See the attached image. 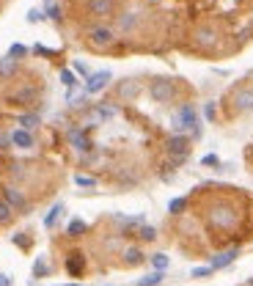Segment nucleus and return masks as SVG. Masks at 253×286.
<instances>
[{"mask_svg": "<svg viewBox=\"0 0 253 286\" xmlns=\"http://www.w3.org/2000/svg\"><path fill=\"white\" fill-rule=\"evenodd\" d=\"M149 94H152L154 102L168 105V102L176 96V83H174L171 77H154L152 83H149Z\"/></svg>", "mask_w": 253, "mask_h": 286, "instance_id": "f257e3e1", "label": "nucleus"}, {"mask_svg": "<svg viewBox=\"0 0 253 286\" xmlns=\"http://www.w3.org/2000/svg\"><path fill=\"white\" fill-rule=\"evenodd\" d=\"M174 127H176L179 132H193V135H201V127H198V113H195L193 105H182L176 110V116H174Z\"/></svg>", "mask_w": 253, "mask_h": 286, "instance_id": "f03ea898", "label": "nucleus"}, {"mask_svg": "<svg viewBox=\"0 0 253 286\" xmlns=\"http://www.w3.org/2000/svg\"><path fill=\"white\" fill-rule=\"evenodd\" d=\"M165 152L171 154V160H174V165H182V162L187 160V154H190V138L187 135H171L168 141H165Z\"/></svg>", "mask_w": 253, "mask_h": 286, "instance_id": "7ed1b4c3", "label": "nucleus"}, {"mask_svg": "<svg viewBox=\"0 0 253 286\" xmlns=\"http://www.w3.org/2000/svg\"><path fill=\"white\" fill-rule=\"evenodd\" d=\"M113 42H116V31L113 28H108V25L88 28V44L94 50H108V47H113Z\"/></svg>", "mask_w": 253, "mask_h": 286, "instance_id": "20e7f679", "label": "nucleus"}, {"mask_svg": "<svg viewBox=\"0 0 253 286\" xmlns=\"http://www.w3.org/2000/svg\"><path fill=\"white\" fill-rule=\"evenodd\" d=\"M3 201H9V207L14 212H28V209H31V204H28L25 193H22V190H17V187H11V185L3 187Z\"/></svg>", "mask_w": 253, "mask_h": 286, "instance_id": "39448f33", "label": "nucleus"}, {"mask_svg": "<svg viewBox=\"0 0 253 286\" xmlns=\"http://www.w3.org/2000/svg\"><path fill=\"white\" fill-rule=\"evenodd\" d=\"M110 80H113V75H110L108 69H102V72H94V75H88V80H85V91L88 94H99L102 88H108Z\"/></svg>", "mask_w": 253, "mask_h": 286, "instance_id": "423d86ee", "label": "nucleus"}, {"mask_svg": "<svg viewBox=\"0 0 253 286\" xmlns=\"http://www.w3.org/2000/svg\"><path fill=\"white\" fill-rule=\"evenodd\" d=\"M234 110L237 113H251L253 110V88L251 85H245V88H239V91L234 94Z\"/></svg>", "mask_w": 253, "mask_h": 286, "instance_id": "0eeeda50", "label": "nucleus"}, {"mask_svg": "<svg viewBox=\"0 0 253 286\" xmlns=\"http://www.w3.org/2000/svg\"><path fill=\"white\" fill-rule=\"evenodd\" d=\"M85 9L91 17H110L116 9V0H85Z\"/></svg>", "mask_w": 253, "mask_h": 286, "instance_id": "6e6552de", "label": "nucleus"}, {"mask_svg": "<svg viewBox=\"0 0 253 286\" xmlns=\"http://www.w3.org/2000/svg\"><path fill=\"white\" fill-rule=\"evenodd\" d=\"M9 141H11V146H17V149H33L36 146L33 132H31V129H22V127L9 135Z\"/></svg>", "mask_w": 253, "mask_h": 286, "instance_id": "1a4fd4ad", "label": "nucleus"}, {"mask_svg": "<svg viewBox=\"0 0 253 286\" xmlns=\"http://www.w3.org/2000/svg\"><path fill=\"white\" fill-rule=\"evenodd\" d=\"M141 91V85H138V80H132V77H126V80H121L118 83V99H132L135 94Z\"/></svg>", "mask_w": 253, "mask_h": 286, "instance_id": "9d476101", "label": "nucleus"}, {"mask_svg": "<svg viewBox=\"0 0 253 286\" xmlns=\"http://www.w3.org/2000/svg\"><path fill=\"white\" fill-rule=\"evenodd\" d=\"M69 143L75 146L77 152H88V149H91V141L85 138V132L83 129H75V127L69 129Z\"/></svg>", "mask_w": 253, "mask_h": 286, "instance_id": "9b49d317", "label": "nucleus"}, {"mask_svg": "<svg viewBox=\"0 0 253 286\" xmlns=\"http://www.w3.org/2000/svg\"><path fill=\"white\" fill-rule=\"evenodd\" d=\"M237 256H239V251H237V248H231V251H223V253H218V256L212 259V267H215V270L228 267V264H231V261H234Z\"/></svg>", "mask_w": 253, "mask_h": 286, "instance_id": "f8f14e48", "label": "nucleus"}, {"mask_svg": "<svg viewBox=\"0 0 253 286\" xmlns=\"http://www.w3.org/2000/svg\"><path fill=\"white\" fill-rule=\"evenodd\" d=\"M83 267H85V259L80 256V253H72V259L66 261V270L72 272V275H83Z\"/></svg>", "mask_w": 253, "mask_h": 286, "instance_id": "ddd939ff", "label": "nucleus"}, {"mask_svg": "<svg viewBox=\"0 0 253 286\" xmlns=\"http://www.w3.org/2000/svg\"><path fill=\"white\" fill-rule=\"evenodd\" d=\"M195 42H198V47H212V44H215V31H212V28H201V31L195 33Z\"/></svg>", "mask_w": 253, "mask_h": 286, "instance_id": "4468645a", "label": "nucleus"}, {"mask_svg": "<svg viewBox=\"0 0 253 286\" xmlns=\"http://www.w3.org/2000/svg\"><path fill=\"white\" fill-rule=\"evenodd\" d=\"M39 121H42L39 113H22V116H19V127H22V129H36Z\"/></svg>", "mask_w": 253, "mask_h": 286, "instance_id": "2eb2a0df", "label": "nucleus"}, {"mask_svg": "<svg viewBox=\"0 0 253 286\" xmlns=\"http://www.w3.org/2000/svg\"><path fill=\"white\" fill-rule=\"evenodd\" d=\"M33 99H36V88H31V85H28L25 91H19L17 96H14V105H31Z\"/></svg>", "mask_w": 253, "mask_h": 286, "instance_id": "dca6fc26", "label": "nucleus"}, {"mask_svg": "<svg viewBox=\"0 0 253 286\" xmlns=\"http://www.w3.org/2000/svg\"><path fill=\"white\" fill-rule=\"evenodd\" d=\"M160 284H162V270H154V272H149L146 278L138 281V286H160Z\"/></svg>", "mask_w": 253, "mask_h": 286, "instance_id": "f3484780", "label": "nucleus"}, {"mask_svg": "<svg viewBox=\"0 0 253 286\" xmlns=\"http://www.w3.org/2000/svg\"><path fill=\"white\" fill-rule=\"evenodd\" d=\"M124 261H126V264H132V267H135V264H141V261H143L141 248H126V251H124Z\"/></svg>", "mask_w": 253, "mask_h": 286, "instance_id": "a211bd4d", "label": "nucleus"}, {"mask_svg": "<svg viewBox=\"0 0 253 286\" xmlns=\"http://www.w3.org/2000/svg\"><path fill=\"white\" fill-rule=\"evenodd\" d=\"M85 231H88V226H85L83 220H72V223L66 226V234L69 237H83Z\"/></svg>", "mask_w": 253, "mask_h": 286, "instance_id": "6ab92c4d", "label": "nucleus"}, {"mask_svg": "<svg viewBox=\"0 0 253 286\" xmlns=\"http://www.w3.org/2000/svg\"><path fill=\"white\" fill-rule=\"evenodd\" d=\"M61 83L72 91V88H77V83H80V80H77V75L72 72V69H63V72H61Z\"/></svg>", "mask_w": 253, "mask_h": 286, "instance_id": "aec40b11", "label": "nucleus"}, {"mask_svg": "<svg viewBox=\"0 0 253 286\" xmlns=\"http://www.w3.org/2000/svg\"><path fill=\"white\" fill-rule=\"evenodd\" d=\"M61 212H63V207H61V204H55V207L47 212V218H44V226H47V228L55 226V223H58V218H61Z\"/></svg>", "mask_w": 253, "mask_h": 286, "instance_id": "412c9836", "label": "nucleus"}, {"mask_svg": "<svg viewBox=\"0 0 253 286\" xmlns=\"http://www.w3.org/2000/svg\"><path fill=\"white\" fill-rule=\"evenodd\" d=\"M168 264H171V259L165 256V253H154V256H152V267L154 270H162V272H165Z\"/></svg>", "mask_w": 253, "mask_h": 286, "instance_id": "4be33fe9", "label": "nucleus"}, {"mask_svg": "<svg viewBox=\"0 0 253 286\" xmlns=\"http://www.w3.org/2000/svg\"><path fill=\"white\" fill-rule=\"evenodd\" d=\"M17 69V61L11 58V55H6V58H0V75H11Z\"/></svg>", "mask_w": 253, "mask_h": 286, "instance_id": "5701e85b", "label": "nucleus"}, {"mask_svg": "<svg viewBox=\"0 0 253 286\" xmlns=\"http://www.w3.org/2000/svg\"><path fill=\"white\" fill-rule=\"evenodd\" d=\"M11 218H14V209L9 207V201H3V198H0V223H9Z\"/></svg>", "mask_w": 253, "mask_h": 286, "instance_id": "b1692460", "label": "nucleus"}, {"mask_svg": "<svg viewBox=\"0 0 253 286\" xmlns=\"http://www.w3.org/2000/svg\"><path fill=\"white\" fill-rule=\"evenodd\" d=\"M185 209H187V198H174V201H171V207H168L171 215H182Z\"/></svg>", "mask_w": 253, "mask_h": 286, "instance_id": "393cba45", "label": "nucleus"}, {"mask_svg": "<svg viewBox=\"0 0 253 286\" xmlns=\"http://www.w3.org/2000/svg\"><path fill=\"white\" fill-rule=\"evenodd\" d=\"M9 55H11V58H14V61H19V58H25V55H28V47H25V44H11V50H9Z\"/></svg>", "mask_w": 253, "mask_h": 286, "instance_id": "a878e982", "label": "nucleus"}, {"mask_svg": "<svg viewBox=\"0 0 253 286\" xmlns=\"http://www.w3.org/2000/svg\"><path fill=\"white\" fill-rule=\"evenodd\" d=\"M94 110L102 116V121H108V118L116 116V108H113V105H99V108H94Z\"/></svg>", "mask_w": 253, "mask_h": 286, "instance_id": "bb28decb", "label": "nucleus"}, {"mask_svg": "<svg viewBox=\"0 0 253 286\" xmlns=\"http://www.w3.org/2000/svg\"><path fill=\"white\" fill-rule=\"evenodd\" d=\"M141 239H143V242H154V239H157V228L141 226Z\"/></svg>", "mask_w": 253, "mask_h": 286, "instance_id": "cd10ccee", "label": "nucleus"}, {"mask_svg": "<svg viewBox=\"0 0 253 286\" xmlns=\"http://www.w3.org/2000/svg\"><path fill=\"white\" fill-rule=\"evenodd\" d=\"M75 185H80V187H96V179H91V176H75Z\"/></svg>", "mask_w": 253, "mask_h": 286, "instance_id": "c85d7f7f", "label": "nucleus"}, {"mask_svg": "<svg viewBox=\"0 0 253 286\" xmlns=\"http://www.w3.org/2000/svg\"><path fill=\"white\" fill-rule=\"evenodd\" d=\"M212 270H215L212 264H209V267H195L193 270V278H206V275H212Z\"/></svg>", "mask_w": 253, "mask_h": 286, "instance_id": "c756f323", "label": "nucleus"}, {"mask_svg": "<svg viewBox=\"0 0 253 286\" xmlns=\"http://www.w3.org/2000/svg\"><path fill=\"white\" fill-rule=\"evenodd\" d=\"M129 14H132V11H126L124 17H121V22H118L121 28H132V25H135V17H129Z\"/></svg>", "mask_w": 253, "mask_h": 286, "instance_id": "7c9ffc66", "label": "nucleus"}, {"mask_svg": "<svg viewBox=\"0 0 253 286\" xmlns=\"http://www.w3.org/2000/svg\"><path fill=\"white\" fill-rule=\"evenodd\" d=\"M47 17L58 22V19H61V9H58V6H50V9H47Z\"/></svg>", "mask_w": 253, "mask_h": 286, "instance_id": "2f4dec72", "label": "nucleus"}, {"mask_svg": "<svg viewBox=\"0 0 253 286\" xmlns=\"http://www.w3.org/2000/svg\"><path fill=\"white\" fill-rule=\"evenodd\" d=\"M39 19H42V11H31V14H28V22H39Z\"/></svg>", "mask_w": 253, "mask_h": 286, "instance_id": "473e14b6", "label": "nucleus"}, {"mask_svg": "<svg viewBox=\"0 0 253 286\" xmlns=\"http://www.w3.org/2000/svg\"><path fill=\"white\" fill-rule=\"evenodd\" d=\"M201 162H204V165H218V157H215V154H206Z\"/></svg>", "mask_w": 253, "mask_h": 286, "instance_id": "72a5a7b5", "label": "nucleus"}, {"mask_svg": "<svg viewBox=\"0 0 253 286\" xmlns=\"http://www.w3.org/2000/svg\"><path fill=\"white\" fill-rule=\"evenodd\" d=\"M42 272H47V264L39 259V261H36V275H42Z\"/></svg>", "mask_w": 253, "mask_h": 286, "instance_id": "f704fd0d", "label": "nucleus"}, {"mask_svg": "<svg viewBox=\"0 0 253 286\" xmlns=\"http://www.w3.org/2000/svg\"><path fill=\"white\" fill-rule=\"evenodd\" d=\"M75 69L80 72V75H88V66H85V64H75Z\"/></svg>", "mask_w": 253, "mask_h": 286, "instance_id": "c9c22d12", "label": "nucleus"}, {"mask_svg": "<svg viewBox=\"0 0 253 286\" xmlns=\"http://www.w3.org/2000/svg\"><path fill=\"white\" fill-rule=\"evenodd\" d=\"M206 118H215V105H206Z\"/></svg>", "mask_w": 253, "mask_h": 286, "instance_id": "e433bc0d", "label": "nucleus"}, {"mask_svg": "<svg viewBox=\"0 0 253 286\" xmlns=\"http://www.w3.org/2000/svg\"><path fill=\"white\" fill-rule=\"evenodd\" d=\"M69 286H80V284H69Z\"/></svg>", "mask_w": 253, "mask_h": 286, "instance_id": "4c0bfd02", "label": "nucleus"}]
</instances>
